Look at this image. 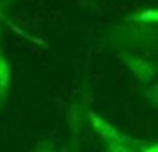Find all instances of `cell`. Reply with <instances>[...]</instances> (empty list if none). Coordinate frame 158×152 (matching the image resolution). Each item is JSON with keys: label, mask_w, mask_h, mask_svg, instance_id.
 <instances>
[]
</instances>
